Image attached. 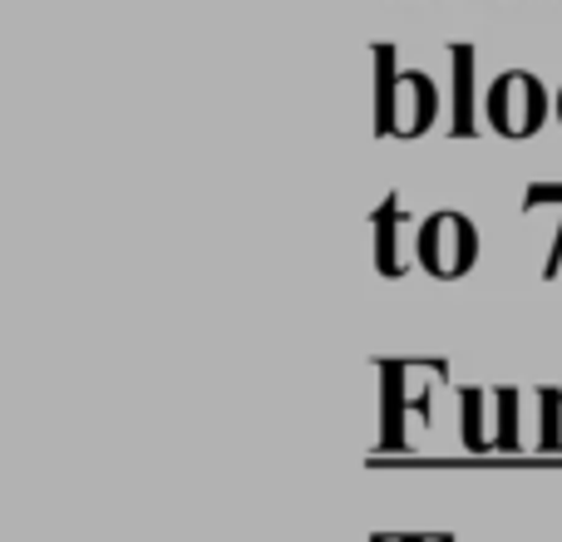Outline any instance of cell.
Instances as JSON below:
<instances>
[{
	"label": "cell",
	"mask_w": 562,
	"mask_h": 542,
	"mask_svg": "<svg viewBox=\"0 0 562 542\" xmlns=\"http://www.w3.org/2000/svg\"><path fill=\"white\" fill-rule=\"evenodd\" d=\"M484 389L479 385H464L459 389V409H464V449H474V454H488L494 449V439H488V419H484Z\"/></svg>",
	"instance_id": "52a82bcc"
},
{
	"label": "cell",
	"mask_w": 562,
	"mask_h": 542,
	"mask_svg": "<svg viewBox=\"0 0 562 542\" xmlns=\"http://www.w3.org/2000/svg\"><path fill=\"white\" fill-rule=\"evenodd\" d=\"M375 223V271L380 276H400L405 262H400V197H385V203L370 213Z\"/></svg>",
	"instance_id": "277c9868"
},
{
	"label": "cell",
	"mask_w": 562,
	"mask_h": 542,
	"mask_svg": "<svg viewBox=\"0 0 562 542\" xmlns=\"http://www.w3.org/2000/svg\"><path fill=\"white\" fill-rule=\"evenodd\" d=\"M405 542H425V538H405Z\"/></svg>",
	"instance_id": "7c38bea8"
},
{
	"label": "cell",
	"mask_w": 562,
	"mask_h": 542,
	"mask_svg": "<svg viewBox=\"0 0 562 542\" xmlns=\"http://www.w3.org/2000/svg\"><path fill=\"white\" fill-rule=\"evenodd\" d=\"M548 89L538 84L528 69H508L488 84L484 94V114H488V128L498 138H533L538 128L548 124Z\"/></svg>",
	"instance_id": "7a4b0ae2"
},
{
	"label": "cell",
	"mask_w": 562,
	"mask_h": 542,
	"mask_svg": "<svg viewBox=\"0 0 562 542\" xmlns=\"http://www.w3.org/2000/svg\"><path fill=\"white\" fill-rule=\"evenodd\" d=\"M494 405H498V434H494V449L514 454V449H518V389L498 385V389H494Z\"/></svg>",
	"instance_id": "ba28073f"
},
{
	"label": "cell",
	"mask_w": 562,
	"mask_h": 542,
	"mask_svg": "<svg viewBox=\"0 0 562 542\" xmlns=\"http://www.w3.org/2000/svg\"><path fill=\"white\" fill-rule=\"evenodd\" d=\"M385 55V69H380V109H375V134L380 138H419L425 128H435V114H439V89L435 79L415 75V69H405V75H395L390 69V49H380Z\"/></svg>",
	"instance_id": "6da1fadb"
},
{
	"label": "cell",
	"mask_w": 562,
	"mask_h": 542,
	"mask_svg": "<svg viewBox=\"0 0 562 542\" xmlns=\"http://www.w3.org/2000/svg\"><path fill=\"white\" fill-rule=\"evenodd\" d=\"M459 59V109H454V124H449V134H474V104H469V65H474V55L469 49H454Z\"/></svg>",
	"instance_id": "30bf717a"
},
{
	"label": "cell",
	"mask_w": 562,
	"mask_h": 542,
	"mask_svg": "<svg viewBox=\"0 0 562 542\" xmlns=\"http://www.w3.org/2000/svg\"><path fill=\"white\" fill-rule=\"evenodd\" d=\"M380 375H385V434H380V449H405L409 439H405V375H409V365H380Z\"/></svg>",
	"instance_id": "5b68a950"
},
{
	"label": "cell",
	"mask_w": 562,
	"mask_h": 542,
	"mask_svg": "<svg viewBox=\"0 0 562 542\" xmlns=\"http://www.w3.org/2000/svg\"><path fill=\"white\" fill-rule=\"evenodd\" d=\"M553 109H558V118H562V89H558V104Z\"/></svg>",
	"instance_id": "8fae6325"
},
{
	"label": "cell",
	"mask_w": 562,
	"mask_h": 542,
	"mask_svg": "<svg viewBox=\"0 0 562 542\" xmlns=\"http://www.w3.org/2000/svg\"><path fill=\"white\" fill-rule=\"evenodd\" d=\"M543 439H538V449L543 454H562V389H543Z\"/></svg>",
	"instance_id": "9c48e42d"
},
{
	"label": "cell",
	"mask_w": 562,
	"mask_h": 542,
	"mask_svg": "<svg viewBox=\"0 0 562 542\" xmlns=\"http://www.w3.org/2000/svg\"><path fill=\"white\" fill-rule=\"evenodd\" d=\"M533 207H558V233H553V247H548V262H543V281H553L562 271V183H533L524 193V213Z\"/></svg>",
	"instance_id": "8992f818"
},
{
	"label": "cell",
	"mask_w": 562,
	"mask_h": 542,
	"mask_svg": "<svg viewBox=\"0 0 562 542\" xmlns=\"http://www.w3.org/2000/svg\"><path fill=\"white\" fill-rule=\"evenodd\" d=\"M415 257L435 281L469 276L479 262V227L469 223L464 213L425 217V223H419V237H415Z\"/></svg>",
	"instance_id": "3957f363"
}]
</instances>
